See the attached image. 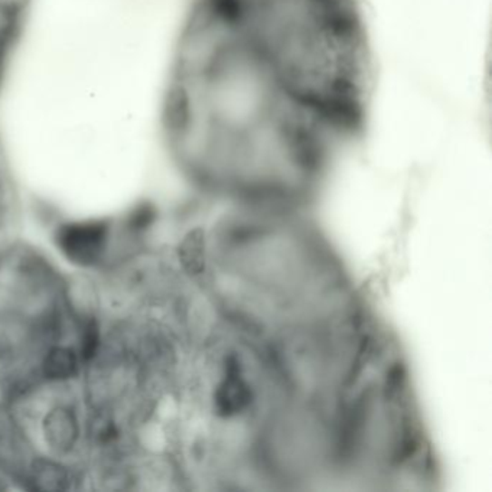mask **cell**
<instances>
[{"label":"cell","mask_w":492,"mask_h":492,"mask_svg":"<svg viewBox=\"0 0 492 492\" xmlns=\"http://www.w3.org/2000/svg\"><path fill=\"white\" fill-rule=\"evenodd\" d=\"M248 390L237 376H228L217 391V408L223 415H234L245 408L248 401Z\"/></svg>","instance_id":"cell-4"},{"label":"cell","mask_w":492,"mask_h":492,"mask_svg":"<svg viewBox=\"0 0 492 492\" xmlns=\"http://www.w3.org/2000/svg\"><path fill=\"white\" fill-rule=\"evenodd\" d=\"M58 252L82 269H97L113 257L116 227L106 218L63 221L53 236Z\"/></svg>","instance_id":"cell-2"},{"label":"cell","mask_w":492,"mask_h":492,"mask_svg":"<svg viewBox=\"0 0 492 492\" xmlns=\"http://www.w3.org/2000/svg\"><path fill=\"white\" fill-rule=\"evenodd\" d=\"M178 257L185 272H188L189 275H199L204 270L206 243H204L201 231H192L188 236H185L178 248Z\"/></svg>","instance_id":"cell-5"},{"label":"cell","mask_w":492,"mask_h":492,"mask_svg":"<svg viewBox=\"0 0 492 492\" xmlns=\"http://www.w3.org/2000/svg\"><path fill=\"white\" fill-rule=\"evenodd\" d=\"M84 370L74 341L46 345L36 360V377L50 386H70Z\"/></svg>","instance_id":"cell-3"},{"label":"cell","mask_w":492,"mask_h":492,"mask_svg":"<svg viewBox=\"0 0 492 492\" xmlns=\"http://www.w3.org/2000/svg\"><path fill=\"white\" fill-rule=\"evenodd\" d=\"M64 387L58 386V393H51L46 406L36 408L35 418H28L35 419L34 432L45 448V457L67 462L87 447V418Z\"/></svg>","instance_id":"cell-1"}]
</instances>
